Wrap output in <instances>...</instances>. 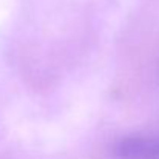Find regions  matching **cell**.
Here are the masks:
<instances>
[{
	"label": "cell",
	"mask_w": 159,
	"mask_h": 159,
	"mask_svg": "<svg viewBox=\"0 0 159 159\" xmlns=\"http://www.w3.org/2000/svg\"><path fill=\"white\" fill-rule=\"evenodd\" d=\"M114 159H159V139L155 138H130L122 141Z\"/></svg>",
	"instance_id": "obj_1"
}]
</instances>
